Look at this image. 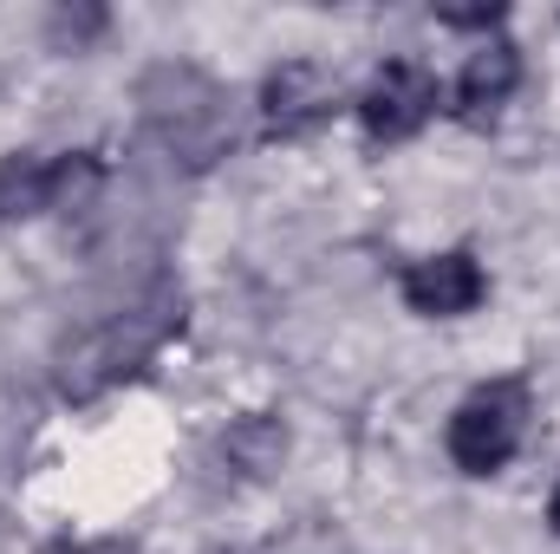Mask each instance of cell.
<instances>
[{
    "label": "cell",
    "mask_w": 560,
    "mask_h": 554,
    "mask_svg": "<svg viewBox=\"0 0 560 554\" xmlns=\"http://www.w3.org/2000/svg\"><path fill=\"white\" fill-rule=\"evenodd\" d=\"M176 326H183V287L156 280L131 313L98 320L92 333H79V339L59 353V392H66V399H92V392H105L112 379L138 372Z\"/></svg>",
    "instance_id": "1"
},
{
    "label": "cell",
    "mask_w": 560,
    "mask_h": 554,
    "mask_svg": "<svg viewBox=\"0 0 560 554\" xmlns=\"http://www.w3.org/2000/svg\"><path fill=\"white\" fill-rule=\"evenodd\" d=\"M143 118L150 131L170 143L189 170L215 163L235 143V118H229V92L215 79H202L196 66H156L143 79Z\"/></svg>",
    "instance_id": "2"
},
{
    "label": "cell",
    "mask_w": 560,
    "mask_h": 554,
    "mask_svg": "<svg viewBox=\"0 0 560 554\" xmlns=\"http://www.w3.org/2000/svg\"><path fill=\"white\" fill-rule=\"evenodd\" d=\"M528 417H535V399H528L522 379H489L450 412L443 450L463 476H495V470L515 463V450L528 437Z\"/></svg>",
    "instance_id": "3"
},
{
    "label": "cell",
    "mask_w": 560,
    "mask_h": 554,
    "mask_svg": "<svg viewBox=\"0 0 560 554\" xmlns=\"http://www.w3.org/2000/svg\"><path fill=\"white\" fill-rule=\"evenodd\" d=\"M436 105H443L436 72H423L418 59H385L372 72V85L359 92V125L378 143H405L436 118Z\"/></svg>",
    "instance_id": "4"
},
{
    "label": "cell",
    "mask_w": 560,
    "mask_h": 554,
    "mask_svg": "<svg viewBox=\"0 0 560 554\" xmlns=\"http://www.w3.org/2000/svg\"><path fill=\"white\" fill-rule=\"evenodd\" d=\"M398 293L405 307L423 313V320H463L489 300V275L469 249H443V255H423L398 275Z\"/></svg>",
    "instance_id": "5"
},
{
    "label": "cell",
    "mask_w": 560,
    "mask_h": 554,
    "mask_svg": "<svg viewBox=\"0 0 560 554\" xmlns=\"http://www.w3.org/2000/svg\"><path fill=\"white\" fill-rule=\"evenodd\" d=\"M339 105V85L313 66V59H287L261 79V138H306L313 125H326Z\"/></svg>",
    "instance_id": "6"
},
{
    "label": "cell",
    "mask_w": 560,
    "mask_h": 554,
    "mask_svg": "<svg viewBox=\"0 0 560 554\" xmlns=\"http://www.w3.org/2000/svg\"><path fill=\"white\" fill-rule=\"evenodd\" d=\"M515 85H522V46L482 39V46L469 53V66L456 72V118H463V125H489V118L515 99Z\"/></svg>",
    "instance_id": "7"
},
{
    "label": "cell",
    "mask_w": 560,
    "mask_h": 554,
    "mask_svg": "<svg viewBox=\"0 0 560 554\" xmlns=\"http://www.w3.org/2000/svg\"><path fill=\"white\" fill-rule=\"evenodd\" d=\"M52 209V163L33 150L0 157V222H33Z\"/></svg>",
    "instance_id": "8"
},
{
    "label": "cell",
    "mask_w": 560,
    "mask_h": 554,
    "mask_svg": "<svg viewBox=\"0 0 560 554\" xmlns=\"http://www.w3.org/2000/svg\"><path fill=\"white\" fill-rule=\"evenodd\" d=\"M222 457L242 470V476H275L280 463H287V424L280 417H242V424H229V437H222Z\"/></svg>",
    "instance_id": "9"
},
{
    "label": "cell",
    "mask_w": 560,
    "mask_h": 554,
    "mask_svg": "<svg viewBox=\"0 0 560 554\" xmlns=\"http://www.w3.org/2000/svg\"><path fill=\"white\" fill-rule=\"evenodd\" d=\"M98 189H105V163H98V150H66V157L52 163V209H59V216L92 209Z\"/></svg>",
    "instance_id": "10"
},
{
    "label": "cell",
    "mask_w": 560,
    "mask_h": 554,
    "mask_svg": "<svg viewBox=\"0 0 560 554\" xmlns=\"http://www.w3.org/2000/svg\"><path fill=\"white\" fill-rule=\"evenodd\" d=\"M46 33H52V46H85V39H98L105 33V7H59L52 20H46Z\"/></svg>",
    "instance_id": "11"
},
{
    "label": "cell",
    "mask_w": 560,
    "mask_h": 554,
    "mask_svg": "<svg viewBox=\"0 0 560 554\" xmlns=\"http://www.w3.org/2000/svg\"><path fill=\"white\" fill-rule=\"evenodd\" d=\"M443 26H463V33H489V26H502V7H469V13H436Z\"/></svg>",
    "instance_id": "12"
},
{
    "label": "cell",
    "mask_w": 560,
    "mask_h": 554,
    "mask_svg": "<svg viewBox=\"0 0 560 554\" xmlns=\"http://www.w3.org/2000/svg\"><path fill=\"white\" fill-rule=\"evenodd\" d=\"M548 529L560 535V483H555V496H548Z\"/></svg>",
    "instance_id": "13"
}]
</instances>
